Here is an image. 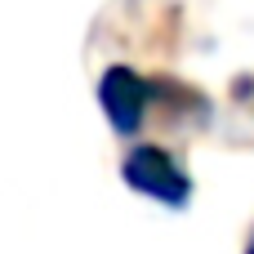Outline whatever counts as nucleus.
<instances>
[{"instance_id":"nucleus-3","label":"nucleus","mask_w":254,"mask_h":254,"mask_svg":"<svg viewBox=\"0 0 254 254\" xmlns=\"http://www.w3.org/2000/svg\"><path fill=\"white\" fill-rule=\"evenodd\" d=\"M246 254H254V237H250V246H246Z\"/></svg>"},{"instance_id":"nucleus-1","label":"nucleus","mask_w":254,"mask_h":254,"mask_svg":"<svg viewBox=\"0 0 254 254\" xmlns=\"http://www.w3.org/2000/svg\"><path fill=\"white\" fill-rule=\"evenodd\" d=\"M121 174H125V183H129L134 192L156 196V201H165V205H174V210L188 205V196H192V179L183 174V165H179L165 147H152V143L134 147V152L125 156Z\"/></svg>"},{"instance_id":"nucleus-2","label":"nucleus","mask_w":254,"mask_h":254,"mask_svg":"<svg viewBox=\"0 0 254 254\" xmlns=\"http://www.w3.org/2000/svg\"><path fill=\"white\" fill-rule=\"evenodd\" d=\"M147 94H152V85H147L134 67H125V63L107 67L103 80H98V103H103L107 121L116 125V134H134V129L143 125Z\"/></svg>"}]
</instances>
